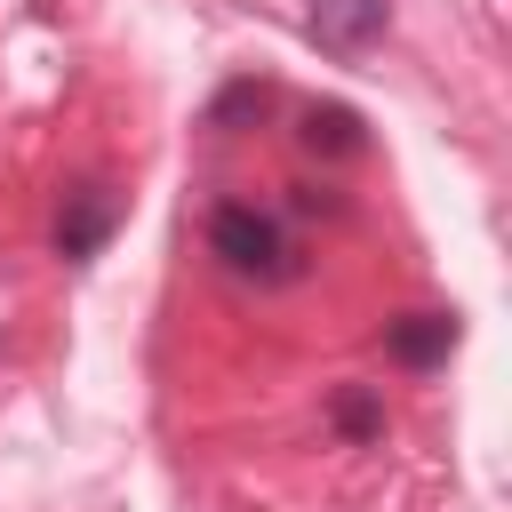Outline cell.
Segmentation results:
<instances>
[{
  "mask_svg": "<svg viewBox=\"0 0 512 512\" xmlns=\"http://www.w3.org/2000/svg\"><path fill=\"white\" fill-rule=\"evenodd\" d=\"M296 136H304V152H320V160H360V152H368V128H360L352 104H312Z\"/></svg>",
  "mask_w": 512,
  "mask_h": 512,
  "instance_id": "5",
  "label": "cell"
},
{
  "mask_svg": "<svg viewBox=\"0 0 512 512\" xmlns=\"http://www.w3.org/2000/svg\"><path fill=\"white\" fill-rule=\"evenodd\" d=\"M304 24H312V40H320L328 56H360V48H376V40H384L392 0H312V8H304Z\"/></svg>",
  "mask_w": 512,
  "mask_h": 512,
  "instance_id": "3",
  "label": "cell"
},
{
  "mask_svg": "<svg viewBox=\"0 0 512 512\" xmlns=\"http://www.w3.org/2000/svg\"><path fill=\"white\" fill-rule=\"evenodd\" d=\"M264 104H272V88H264V80H232V88L216 96V112H208V120H216V128H232L240 112H264Z\"/></svg>",
  "mask_w": 512,
  "mask_h": 512,
  "instance_id": "7",
  "label": "cell"
},
{
  "mask_svg": "<svg viewBox=\"0 0 512 512\" xmlns=\"http://www.w3.org/2000/svg\"><path fill=\"white\" fill-rule=\"evenodd\" d=\"M208 256L224 280L240 288H296L304 280V240L280 208H256V200H216L208 208Z\"/></svg>",
  "mask_w": 512,
  "mask_h": 512,
  "instance_id": "1",
  "label": "cell"
},
{
  "mask_svg": "<svg viewBox=\"0 0 512 512\" xmlns=\"http://www.w3.org/2000/svg\"><path fill=\"white\" fill-rule=\"evenodd\" d=\"M384 352L400 368H440L456 352V312H400V320H384Z\"/></svg>",
  "mask_w": 512,
  "mask_h": 512,
  "instance_id": "4",
  "label": "cell"
},
{
  "mask_svg": "<svg viewBox=\"0 0 512 512\" xmlns=\"http://www.w3.org/2000/svg\"><path fill=\"white\" fill-rule=\"evenodd\" d=\"M328 416H336L344 440H376V432H384V400H376L368 384H344V392L328 400Z\"/></svg>",
  "mask_w": 512,
  "mask_h": 512,
  "instance_id": "6",
  "label": "cell"
},
{
  "mask_svg": "<svg viewBox=\"0 0 512 512\" xmlns=\"http://www.w3.org/2000/svg\"><path fill=\"white\" fill-rule=\"evenodd\" d=\"M112 224H120V192L88 176V184H72V192H64V208H56V232H48V240H56V256H64V264H88V256L112 240Z\"/></svg>",
  "mask_w": 512,
  "mask_h": 512,
  "instance_id": "2",
  "label": "cell"
}]
</instances>
